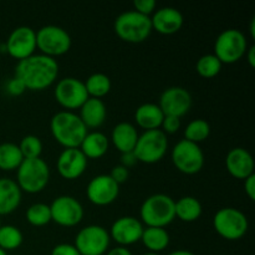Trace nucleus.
<instances>
[{"label": "nucleus", "instance_id": "nucleus-49", "mask_svg": "<svg viewBox=\"0 0 255 255\" xmlns=\"http://www.w3.org/2000/svg\"><path fill=\"white\" fill-rule=\"evenodd\" d=\"M219 255H226V254H219Z\"/></svg>", "mask_w": 255, "mask_h": 255}, {"label": "nucleus", "instance_id": "nucleus-30", "mask_svg": "<svg viewBox=\"0 0 255 255\" xmlns=\"http://www.w3.org/2000/svg\"><path fill=\"white\" fill-rule=\"evenodd\" d=\"M211 134V126L206 120L197 119L189 122L184 129V139L199 144Z\"/></svg>", "mask_w": 255, "mask_h": 255}, {"label": "nucleus", "instance_id": "nucleus-8", "mask_svg": "<svg viewBox=\"0 0 255 255\" xmlns=\"http://www.w3.org/2000/svg\"><path fill=\"white\" fill-rule=\"evenodd\" d=\"M248 50L246 35L238 29L222 31L214 42V55L222 64L231 65L238 62Z\"/></svg>", "mask_w": 255, "mask_h": 255}, {"label": "nucleus", "instance_id": "nucleus-31", "mask_svg": "<svg viewBox=\"0 0 255 255\" xmlns=\"http://www.w3.org/2000/svg\"><path fill=\"white\" fill-rule=\"evenodd\" d=\"M222 67H223V64L214 54L203 55L199 57L196 64L197 72L203 79H213V77L218 76Z\"/></svg>", "mask_w": 255, "mask_h": 255}, {"label": "nucleus", "instance_id": "nucleus-38", "mask_svg": "<svg viewBox=\"0 0 255 255\" xmlns=\"http://www.w3.org/2000/svg\"><path fill=\"white\" fill-rule=\"evenodd\" d=\"M6 91L9 92L11 96H20V95H22L26 91V89H25L24 84H22L17 77L14 76L12 79H10L9 81L6 82Z\"/></svg>", "mask_w": 255, "mask_h": 255}, {"label": "nucleus", "instance_id": "nucleus-6", "mask_svg": "<svg viewBox=\"0 0 255 255\" xmlns=\"http://www.w3.org/2000/svg\"><path fill=\"white\" fill-rule=\"evenodd\" d=\"M213 228L217 234L226 241H239L248 232L249 222L242 211L226 207L214 214Z\"/></svg>", "mask_w": 255, "mask_h": 255}, {"label": "nucleus", "instance_id": "nucleus-27", "mask_svg": "<svg viewBox=\"0 0 255 255\" xmlns=\"http://www.w3.org/2000/svg\"><path fill=\"white\" fill-rule=\"evenodd\" d=\"M169 241L171 238L166 228L146 227L141 237V242L148 249V252L158 254L169 246Z\"/></svg>", "mask_w": 255, "mask_h": 255}, {"label": "nucleus", "instance_id": "nucleus-25", "mask_svg": "<svg viewBox=\"0 0 255 255\" xmlns=\"http://www.w3.org/2000/svg\"><path fill=\"white\" fill-rule=\"evenodd\" d=\"M109 147V137L102 132L94 131L87 132L79 148L87 159H99L107 153Z\"/></svg>", "mask_w": 255, "mask_h": 255}, {"label": "nucleus", "instance_id": "nucleus-7", "mask_svg": "<svg viewBox=\"0 0 255 255\" xmlns=\"http://www.w3.org/2000/svg\"><path fill=\"white\" fill-rule=\"evenodd\" d=\"M168 149V138L162 129H151L139 134L133 154L137 162L153 164L161 161Z\"/></svg>", "mask_w": 255, "mask_h": 255}, {"label": "nucleus", "instance_id": "nucleus-11", "mask_svg": "<svg viewBox=\"0 0 255 255\" xmlns=\"http://www.w3.org/2000/svg\"><path fill=\"white\" fill-rule=\"evenodd\" d=\"M110 242V234L104 227L91 224L76 234L74 246L81 255H105L109 251Z\"/></svg>", "mask_w": 255, "mask_h": 255}, {"label": "nucleus", "instance_id": "nucleus-37", "mask_svg": "<svg viewBox=\"0 0 255 255\" xmlns=\"http://www.w3.org/2000/svg\"><path fill=\"white\" fill-rule=\"evenodd\" d=\"M110 177H111V178L120 186V184L125 183V182L128 179L129 169L126 168V167H124L122 164H119V166H115L114 168H112L111 173H110Z\"/></svg>", "mask_w": 255, "mask_h": 255}, {"label": "nucleus", "instance_id": "nucleus-32", "mask_svg": "<svg viewBox=\"0 0 255 255\" xmlns=\"http://www.w3.org/2000/svg\"><path fill=\"white\" fill-rule=\"evenodd\" d=\"M24 241L21 231L15 226L0 227V248L2 251H15L19 248Z\"/></svg>", "mask_w": 255, "mask_h": 255}, {"label": "nucleus", "instance_id": "nucleus-40", "mask_svg": "<svg viewBox=\"0 0 255 255\" xmlns=\"http://www.w3.org/2000/svg\"><path fill=\"white\" fill-rule=\"evenodd\" d=\"M244 191L251 201L255 199V174H252L244 179Z\"/></svg>", "mask_w": 255, "mask_h": 255}, {"label": "nucleus", "instance_id": "nucleus-23", "mask_svg": "<svg viewBox=\"0 0 255 255\" xmlns=\"http://www.w3.org/2000/svg\"><path fill=\"white\" fill-rule=\"evenodd\" d=\"M21 193L16 182L10 178H0V216H7L20 206Z\"/></svg>", "mask_w": 255, "mask_h": 255}, {"label": "nucleus", "instance_id": "nucleus-5", "mask_svg": "<svg viewBox=\"0 0 255 255\" xmlns=\"http://www.w3.org/2000/svg\"><path fill=\"white\" fill-rule=\"evenodd\" d=\"M49 181L50 168L41 157L24 159L16 169V184L25 193H40L46 188Z\"/></svg>", "mask_w": 255, "mask_h": 255}, {"label": "nucleus", "instance_id": "nucleus-44", "mask_svg": "<svg viewBox=\"0 0 255 255\" xmlns=\"http://www.w3.org/2000/svg\"><path fill=\"white\" fill-rule=\"evenodd\" d=\"M168 255H196V254H193L189 251H186V249H179V251L172 252V253H169Z\"/></svg>", "mask_w": 255, "mask_h": 255}, {"label": "nucleus", "instance_id": "nucleus-45", "mask_svg": "<svg viewBox=\"0 0 255 255\" xmlns=\"http://www.w3.org/2000/svg\"><path fill=\"white\" fill-rule=\"evenodd\" d=\"M249 31H251V36L255 37V17H253L251 21V27H249Z\"/></svg>", "mask_w": 255, "mask_h": 255}, {"label": "nucleus", "instance_id": "nucleus-29", "mask_svg": "<svg viewBox=\"0 0 255 255\" xmlns=\"http://www.w3.org/2000/svg\"><path fill=\"white\" fill-rule=\"evenodd\" d=\"M86 91L89 94V97H94V99L102 100L109 92L111 91V79L107 75L102 74V72H96L87 77L86 81L84 82Z\"/></svg>", "mask_w": 255, "mask_h": 255}, {"label": "nucleus", "instance_id": "nucleus-13", "mask_svg": "<svg viewBox=\"0 0 255 255\" xmlns=\"http://www.w3.org/2000/svg\"><path fill=\"white\" fill-rule=\"evenodd\" d=\"M50 211L51 222L66 228H71L81 223L85 214L82 204L71 196H60L55 198L50 204Z\"/></svg>", "mask_w": 255, "mask_h": 255}, {"label": "nucleus", "instance_id": "nucleus-47", "mask_svg": "<svg viewBox=\"0 0 255 255\" xmlns=\"http://www.w3.org/2000/svg\"><path fill=\"white\" fill-rule=\"evenodd\" d=\"M0 255H7V254H6V252H5V251H2V249L0 248Z\"/></svg>", "mask_w": 255, "mask_h": 255}, {"label": "nucleus", "instance_id": "nucleus-41", "mask_svg": "<svg viewBox=\"0 0 255 255\" xmlns=\"http://www.w3.org/2000/svg\"><path fill=\"white\" fill-rule=\"evenodd\" d=\"M137 163L136 156L133 154V152H128V153H122L121 156V164L126 168L134 166Z\"/></svg>", "mask_w": 255, "mask_h": 255}, {"label": "nucleus", "instance_id": "nucleus-17", "mask_svg": "<svg viewBox=\"0 0 255 255\" xmlns=\"http://www.w3.org/2000/svg\"><path fill=\"white\" fill-rule=\"evenodd\" d=\"M143 224L139 219L134 217L126 216L116 219L112 223L109 234L110 238L114 239L120 247H128L141 241L143 233Z\"/></svg>", "mask_w": 255, "mask_h": 255}, {"label": "nucleus", "instance_id": "nucleus-43", "mask_svg": "<svg viewBox=\"0 0 255 255\" xmlns=\"http://www.w3.org/2000/svg\"><path fill=\"white\" fill-rule=\"evenodd\" d=\"M105 255H132V253L125 247H116V248L107 251V253Z\"/></svg>", "mask_w": 255, "mask_h": 255}, {"label": "nucleus", "instance_id": "nucleus-35", "mask_svg": "<svg viewBox=\"0 0 255 255\" xmlns=\"http://www.w3.org/2000/svg\"><path fill=\"white\" fill-rule=\"evenodd\" d=\"M181 119H178V117L164 116L159 129H162L166 134H173L178 132V129L181 128Z\"/></svg>", "mask_w": 255, "mask_h": 255}, {"label": "nucleus", "instance_id": "nucleus-20", "mask_svg": "<svg viewBox=\"0 0 255 255\" xmlns=\"http://www.w3.org/2000/svg\"><path fill=\"white\" fill-rule=\"evenodd\" d=\"M226 167L232 177L237 179H246L254 174V158L248 149L236 147L227 154Z\"/></svg>", "mask_w": 255, "mask_h": 255}, {"label": "nucleus", "instance_id": "nucleus-4", "mask_svg": "<svg viewBox=\"0 0 255 255\" xmlns=\"http://www.w3.org/2000/svg\"><path fill=\"white\" fill-rule=\"evenodd\" d=\"M114 30L117 36L125 42L141 44L149 37L152 30L151 17L134 10L125 11L116 17Z\"/></svg>", "mask_w": 255, "mask_h": 255}, {"label": "nucleus", "instance_id": "nucleus-28", "mask_svg": "<svg viewBox=\"0 0 255 255\" xmlns=\"http://www.w3.org/2000/svg\"><path fill=\"white\" fill-rule=\"evenodd\" d=\"M24 161L21 152L17 144L5 142L0 144V169L2 171H14L19 168Z\"/></svg>", "mask_w": 255, "mask_h": 255}, {"label": "nucleus", "instance_id": "nucleus-24", "mask_svg": "<svg viewBox=\"0 0 255 255\" xmlns=\"http://www.w3.org/2000/svg\"><path fill=\"white\" fill-rule=\"evenodd\" d=\"M163 119L164 115L158 105L151 104V102L138 106L134 112V121L137 126L143 128L144 131L159 129Z\"/></svg>", "mask_w": 255, "mask_h": 255}, {"label": "nucleus", "instance_id": "nucleus-2", "mask_svg": "<svg viewBox=\"0 0 255 255\" xmlns=\"http://www.w3.org/2000/svg\"><path fill=\"white\" fill-rule=\"evenodd\" d=\"M50 131L64 148H79L89 129L79 115L71 111H60L51 117Z\"/></svg>", "mask_w": 255, "mask_h": 255}, {"label": "nucleus", "instance_id": "nucleus-39", "mask_svg": "<svg viewBox=\"0 0 255 255\" xmlns=\"http://www.w3.org/2000/svg\"><path fill=\"white\" fill-rule=\"evenodd\" d=\"M51 255H81L79 253L76 248H75L74 244H67V243H61L57 244L52 248Z\"/></svg>", "mask_w": 255, "mask_h": 255}, {"label": "nucleus", "instance_id": "nucleus-16", "mask_svg": "<svg viewBox=\"0 0 255 255\" xmlns=\"http://www.w3.org/2000/svg\"><path fill=\"white\" fill-rule=\"evenodd\" d=\"M119 194L120 186L110 177V174H99L87 184V199L97 207L110 206L116 201Z\"/></svg>", "mask_w": 255, "mask_h": 255}, {"label": "nucleus", "instance_id": "nucleus-34", "mask_svg": "<svg viewBox=\"0 0 255 255\" xmlns=\"http://www.w3.org/2000/svg\"><path fill=\"white\" fill-rule=\"evenodd\" d=\"M17 146H19L24 159L39 158L42 153V142L35 134H27V136L22 137Z\"/></svg>", "mask_w": 255, "mask_h": 255}, {"label": "nucleus", "instance_id": "nucleus-36", "mask_svg": "<svg viewBox=\"0 0 255 255\" xmlns=\"http://www.w3.org/2000/svg\"><path fill=\"white\" fill-rule=\"evenodd\" d=\"M156 6L157 4L154 0H134L133 1L134 11L139 12L142 15H146V16H149L151 14H153Z\"/></svg>", "mask_w": 255, "mask_h": 255}, {"label": "nucleus", "instance_id": "nucleus-14", "mask_svg": "<svg viewBox=\"0 0 255 255\" xmlns=\"http://www.w3.org/2000/svg\"><path fill=\"white\" fill-rule=\"evenodd\" d=\"M6 52L17 61L27 59L36 50V31L30 26H17L10 32L5 42Z\"/></svg>", "mask_w": 255, "mask_h": 255}, {"label": "nucleus", "instance_id": "nucleus-1", "mask_svg": "<svg viewBox=\"0 0 255 255\" xmlns=\"http://www.w3.org/2000/svg\"><path fill=\"white\" fill-rule=\"evenodd\" d=\"M59 76V64L55 59L42 54H34L17 61L15 77L30 91H42L54 85Z\"/></svg>", "mask_w": 255, "mask_h": 255}, {"label": "nucleus", "instance_id": "nucleus-10", "mask_svg": "<svg viewBox=\"0 0 255 255\" xmlns=\"http://www.w3.org/2000/svg\"><path fill=\"white\" fill-rule=\"evenodd\" d=\"M172 163L184 174H197L204 166V153L201 146L187 139H181L174 144L171 152Z\"/></svg>", "mask_w": 255, "mask_h": 255}, {"label": "nucleus", "instance_id": "nucleus-9", "mask_svg": "<svg viewBox=\"0 0 255 255\" xmlns=\"http://www.w3.org/2000/svg\"><path fill=\"white\" fill-rule=\"evenodd\" d=\"M71 44L69 32L57 25H45L36 31V49L45 56H62L69 52Z\"/></svg>", "mask_w": 255, "mask_h": 255}, {"label": "nucleus", "instance_id": "nucleus-33", "mask_svg": "<svg viewBox=\"0 0 255 255\" xmlns=\"http://www.w3.org/2000/svg\"><path fill=\"white\" fill-rule=\"evenodd\" d=\"M26 221L32 227H44L51 222V211L50 206L45 203H35L27 208Z\"/></svg>", "mask_w": 255, "mask_h": 255}, {"label": "nucleus", "instance_id": "nucleus-22", "mask_svg": "<svg viewBox=\"0 0 255 255\" xmlns=\"http://www.w3.org/2000/svg\"><path fill=\"white\" fill-rule=\"evenodd\" d=\"M138 136V132L133 125L129 122H120L112 129L111 141L121 153H128L133 152Z\"/></svg>", "mask_w": 255, "mask_h": 255}, {"label": "nucleus", "instance_id": "nucleus-21", "mask_svg": "<svg viewBox=\"0 0 255 255\" xmlns=\"http://www.w3.org/2000/svg\"><path fill=\"white\" fill-rule=\"evenodd\" d=\"M107 109L102 100L89 97L87 101L80 107L79 117L86 128H99L106 121Z\"/></svg>", "mask_w": 255, "mask_h": 255}, {"label": "nucleus", "instance_id": "nucleus-42", "mask_svg": "<svg viewBox=\"0 0 255 255\" xmlns=\"http://www.w3.org/2000/svg\"><path fill=\"white\" fill-rule=\"evenodd\" d=\"M244 56L247 57V61H248L249 66H251L252 69H254L255 67V46L254 45H252V46L247 50V52Z\"/></svg>", "mask_w": 255, "mask_h": 255}, {"label": "nucleus", "instance_id": "nucleus-15", "mask_svg": "<svg viewBox=\"0 0 255 255\" xmlns=\"http://www.w3.org/2000/svg\"><path fill=\"white\" fill-rule=\"evenodd\" d=\"M192 95L184 87L172 86L164 90L159 97V109L164 116L183 117L189 112L192 107Z\"/></svg>", "mask_w": 255, "mask_h": 255}, {"label": "nucleus", "instance_id": "nucleus-12", "mask_svg": "<svg viewBox=\"0 0 255 255\" xmlns=\"http://www.w3.org/2000/svg\"><path fill=\"white\" fill-rule=\"evenodd\" d=\"M54 95L57 104L64 107L65 111L71 112L80 110L89 99L84 81L76 77H64L60 80L55 86Z\"/></svg>", "mask_w": 255, "mask_h": 255}, {"label": "nucleus", "instance_id": "nucleus-46", "mask_svg": "<svg viewBox=\"0 0 255 255\" xmlns=\"http://www.w3.org/2000/svg\"><path fill=\"white\" fill-rule=\"evenodd\" d=\"M143 255H159L158 253H152V252H147V253H144Z\"/></svg>", "mask_w": 255, "mask_h": 255}, {"label": "nucleus", "instance_id": "nucleus-26", "mask_svg": "<svg viewBox=\"0 0 255 255\" xmlns=\"http://www.w3.org/2000/svg\"><path fill=\"white\" fill-rule=\"evenodd\" d=\"M202 212V203L192 196H186L179 198L178 201L174 202V213L179 221L184 223H192L201 218Z\"/></svg>", "mask_w": 255, "mask_h": 255}, {"label": "nucleus", "instance_id": "nucleus-3", "mask_svg": "<svg viewBox=\"0 0 255 255\" xmlns=\"http://www.w3.org/2000/svg\"><path fill=\"white\" fill-rule=\"evenodd\" d=\"M174 199L163 193L152 194L146 198L139 209L142 224L154 228H166L176 219Z\"/></svg>", "mask_w": 255, "mask_h": 255}, {"label": "nucleus", "instance_id": "nucleus-19", "mask_svg": "<svg viewBox=\"0 0 255 255\" xmlns=\"http://www.w3.org/2000/svg\"><path fill=\"white\" fill-rule=\"evenodd\" d=\"M151 17L152 30L162 35H173L182 29L184 24L183 14L172 6L159 7L154 10Z\"/></svg>", "mask_w": 255, "mask_h": 255}, {"label": "nucleus", "instance_id": "nucleus-18", "mask_svg": "<svg viewBox=\"0 0 255 255\" xmlns=\"http://www.w3.org/2000/svg\"><path fill=\"white\" fill-rule=\"evenodd\" d=\"M60 176L67 181L80 178L87 168V158L80 148H65L56 161Z\"/></svg>", "mask_w": 255, "mask_h": 255}, {"label": "nucleus", "instance_id": "nucleus-48", "mask_svg": "<svg viewBox=\"0 0 255 255\" xmlns=\"http://www.w3.org/2000/svg\"><path fill=\"white\" fill-rule=\"evenodd\" d=\"M0 227H1V222H0Z\"/></svg>", "mask_w": 255, "mask_h": 255}]
</instances>
